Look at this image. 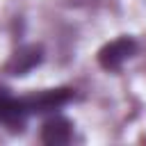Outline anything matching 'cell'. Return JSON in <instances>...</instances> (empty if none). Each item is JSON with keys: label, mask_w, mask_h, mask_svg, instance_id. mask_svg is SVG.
<instances>
[{"label": "cell", "mask_w": 146, "mask_h": 146, "mask_svg": "<svg viewBox=\"0 0 146 146\" xmlns=\"http://www.w3.org/2000/svg\"><path fill=\"white\" fill-rule=\"evenodd\" d=\"M41 59H43V55H41V48H36V46H25V48H21L14 57H11V62H9V73L11 75H25L27 71H32L36 64H41Z\"/></svg>", "instance_id": "cell-4"}, {"label": "cell", "mask_w": 146, "mask_h": 146, "mask_svg": "<svg viewBox=\"0 0 146 146\" xmlns=\"http://www.w3.org/2000/svg\"><path fill=\"white\" fill-rule=\"evenodd\" d=\"M73 96L75 94L71 89H46V91L21 96V98L0 91V123L11 125L14 130H18L25 123L27 116L55 112V110L64 107Z\"/></svg>", "instance_id": "cell-1"}, {"label": "cell", "mask_w": 146, "mask_h": 146, "mask_svg": "<svg viewBox=\"0 0 146 146\" xmlns=\"http://www.w3.org/2000/svg\"><path fill=\"white\" fill-rule=\"evenodd\" d=\"M71 139H73V123L64 116H52L41 128V141L43 144L59 146V144H68Z\"/></svg>", "instance_id": "cell-3"}, {"label": "cell", "mask_w": 146, "mask_h": 146, "mask_svg": "<svg viewBox=\"0 0 146 146\" xmlns=\"http://www.w3.org/2000/svg\"><path fill=\"white\" fill-rule=\"evenodd\" d=\"M137 52V41L132 36H119L110 43H105L98 50V64L105 71H116L125 59H130Z\"/></svg>", "instance_id": "cell-2"}]
</instances>
